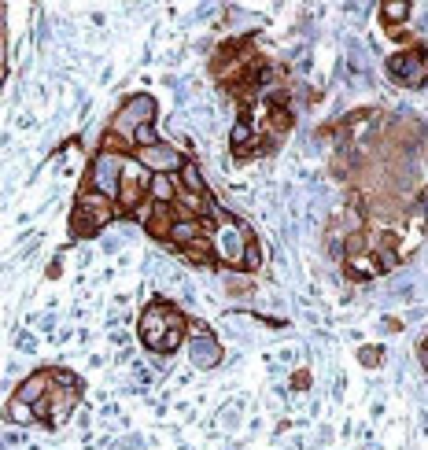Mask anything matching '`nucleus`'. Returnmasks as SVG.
Returning a JSON list of instances; mask_svg holds the SVG:
<instances>
[{"instance_id": "obj_3", "label": "nucleus", "mask_w": 428, "mask_h": 450, "mask_svg": "<svg viewBox=\"0 0 428 450\" xmlns=\"http://www.w3.org/2000/svg\"><path fill=\"white\" fill-rule=\"evenodd\" d=\"M155 118V100L152 96H129V100L122 104V111L114 115V122H111V133H119V137H126L129 140V133L137 130V126H148Z\"/></svg>"}, {"instance_id": "obj_13", "label": "nucleus", "mask_w": 428, "mask_h": 450, "mask_svg": "<svg viewBox=\"0 0 428 450\" xmlns=\"http://www.w3.org/2000/svg\"><path fill=\"white\" fill-rule=\"evenodd\" d=\"M181 255H185L189 262H196V266H214V251H210V236H200V240H192V244H185V248H177Z\"/></svg>"}, {"instance_id": "obj_10", "label": "nucleus", "mask_w": 428, "mask_h": 450, "mask_svg": "<svg viewBox=\"0 0 428 450\" xmlns=\"http://www.w3.org/2000/svg\"><path fill=\"white\" fill-rule=\"evenodd\" d=\"M192 362L200 365V369H210V365H218L222 362V347L214 343V336H196V343H192Z\"/></svg>"}, {"instance_id": "obj_19", "label": "nucleus", "mask_w": 428, "mask_h": 450, "mask_svg": "<svg viewBox=\"0 0 428 450\" xmlns=\"http://www.w3.org/2000/svg\"><path fill=\"white\" fill-rule=\"evenodd\" d=\"M255 133H258L255 126H251L248 118H240V122L233 126V130H229V144H233V148H244V144H248V140H251Z\"/></svg>"}, {"instance_id": "obj_6", "label": "nucleus", "mask_w": 428, "mask_h": 450, "mask_svg": "<svg viewBox=\"0 0 428 450\" xmlns=\"http://www.w3.org/2000/svg\"><path fill=\"white\" fill-rule=\"evenodd\" d=\"M167 303L162 299H155L152 307H148L144 314H141V340H144V347L148 351H155L159 347V340H162V332H167Z\"/></svg>"}, {"instance_id": "obj_22", "label": "nucleus", "mask_w": 428, "mask_h": 450, "mask_svg": "<svg viewBox=\"0 0 428 450\" xmlns=\"http://www.w3.org/2000/svg\"><path fill=\"white\" fill-rule=\"evenodd\" d=\"M376 358H381V355H376V351H373V347H366V351H362V362H369V365H373Z\"/></svg>"}, {"instance_id": "obj_1", "label": "nucleus", "mask_w": 428, "mask_h": 450, "mask_svg": "<svg viewBox=\"0 0 428 450\" xmlns=\"http://www.w3.org/2000/svg\"><path fill=\"white\" fill-rule=\"evenodd\" d=\"M248 229L237 221H218L210 233V251H214V262H229V266H240V255L244 244H248Z\"/></svg>"}, {"instance_id": "obj_11", "label": "nucleus", "mask_w": 428, "mask_h": 450, "mask_svg": "<svg viewBox=\"0 0 428 450\" xmlns=\"http://www.w3.org/2000/svg\"><path fill=\"white\" fill-rule=\"evenodd\" d=\"M48 384H52V377H48V373H30V377L19 384L15 399H23L26 406H34L37 399H44V395H48Z\"/></svg>"}, {"instance_id": "obj_9", "label": "nucleus", "mask_w": 428, "mask_h": 450, "mask_svg": "<svg viewBox=\"0 0 428 450\" xmlns=\"http://www.w3.org/2000/svg\"><path fill=\"white\" fill-rule=\"evenodd\" d=\"M174 181H177L181 192H196V196H207V181H203V174H200V166H196L192 159H185V163L177 166Z\"/></svg>"}, {"instance_id": "obj_4", "label": "nucleus", "mask_w": 428, "mask_h": 450, "mask_svg": "<svg viewBox=\"0 0 428 450\" xmlns=\"http://www.w3.org/2000/svg\"><path fill=\"white\" fill-rule=\"evenodd\" d=\"M388 71L395 82L406 85H424V44H414L410 52H399L388 59Z\"/></svg>"}, {"instance_id": "obj_7", "label": "nucleus", "mask_w": 428, "mask_h": 450, "mask_svg": "<svg viewBox=\"0 0 428 450\" xmlns=\"http://www.w3.org/2000/svg\"><path fill=\"white\" fill-rule=\"evenodd\" d=\"M174 221H177L174 203H152V218L144 221V229H148V236L167 240V233H170V225H174Z\"/></svg>"}, {"instance_id": "obj_16", "label": "nucleus", "mask_w": 428, "mask_h": 450, "mask_svg": "<svg viewBox=\"0 0 428 450\" xmlns=\"http://www.w3.org/2000/svg\"><path fill=\"white\" fill-rule=\"evenodd\" d=\"M129 144H133V152L137 148H155V144H162V137L155 133V126L148 122V126H137V130L129 133Z\"/></svg>"}, {"instance_id": "obj_17", "label": "nucleus", "mask_w": 428, "mask_h": 450, "mask_svg": "<svg viewBox=\"0 0 428 450\" xmlns=\"http://www.w3.org/2000/svg\"><path fill=\"white\" fill-rule=\"evenodd\" d=\"M262 266V248H258V240L251 236L248 244H244V255H240V269H248V273H255Z\"/></svg>"}, {"instance_id": "obj_5", "label": "nucleus", "mask_w": 428, "mask_h": 450, "mask_svg": "<svg viewBox=\"0 0 428 450\" xmlns=\"http://www.w3.org/2000/svg\"><path fill=\"white\" fill-rule=\"evenodd\" d=\"M133 159L148 174H177V166L185 163V155H177L170 144H155V148H137Z\"/></svg>"}, {"instance_id": "obj_18", "label": "nucleus", "mask_w": 428, "mask_h": 450, "mask_svg": "<svg viewBox=\"0 0 428 450\" xmlns=\"http://www.w3.org/2000/svg\"><path fill=\"white\" fill-rule=\"evenodd\" d=\"M8 421L11 425H30L34 421V406H26L23 399H11L8 403Z\"/></svg>"}, {"instance_id": "obj_21", "label": "nucleus", "mask_w": 428, "mask_h": 450, "mask_svg": "<svg viewBox=\"0 0 428 450\" xmlns=\"http://www.w3.org/2000/svg\"><path fill=\"white\" fill-rule=\"evenodd\" d=\"M48 377H52V380L59 384V388H78V377H74V373H67V369H52Z\"/></svg>"}, {"instance_id": "obj_2", "label": "nucleus", "mask_w": 428, "mask_h": 450, "mask_svg": "<svg viewBox=\"0 0 428 450\" xmlns=\"http://www.w3.org/2000/svg\"><path fill=\"white\" fill-rule=\"evenodd\" d=\"M119 178H122V159L100 152V155L93 159V166H89V181H85V188H89V192H100L104 200L114 203V196H119Z\"/></svg>"}, {"instance_id": "obj_15", "label": "nucleus", "mask_w": 428, "mask_h": 450, "mask_svg": "<svg viewBox=\"0 0 428 450\" xmlns=\"http://www.w3.org/2000/svg\"><path fill=\"white\" fill-rule=\"evenodd\" d=\"M347 277H355V281H369V277H376V266H373L369 255H355V259H347Z\"/></svg>"}, {"instance_id": "obj_12", "label": "nucleus", "mask_w": 428, "mask_h": 450, "mask_svg": "<svg viewBox=\"0 0 428 450\" xmlns=\"http://www.w3.org/2000/svg\"><path fill=\"white\" fill-rule=\"evenodd\" d=\"M174 196H177L174 174H152V181H148V200L152 203H174Z\"/></svg>"}, {"instance_id": "obj_8", "label": "nucleus", "mask_w": 428, "mask_h": 450, "mask_svg": "<svg viewBox=\"0 0 428 450\" xmlns=\"http://www.w3.org/2000/svg\"><path fill=\"white\" fill-rule=\"evenodd\" d=\"M107 221H111V214H89V211H81V207H74V214H71V236H96Z\"/></svg>"}, {"instance_id": "obj_14", "label": "nucleus", "mask_w": 428, "mask_h": 450, "mask_svg": "<svg viewBox=\"0 0 428 450\" xmlns=\"http://www.w3.org/2000/svg\"><path fill=\"white\" fill-rule=\"evenodd\" d=\"M381 19L388 23V30H399V23L410 19V4L406 0H388V4H381Z\"/></svg>"}, {"instance_id": "obj_20", "label": "nucleus", "mask_w": 428, "mask_h": 450, "mask_svg": "<svg viewBox=\"0 0 428 450\" xmlns=\"http://www.w3.org/2000/svg\"><path fill=\"white\" fill-rule=\"evenodd\" d=\"M181 343H185V329H167L155 351H159V355H174V351H177Z\"/></svg>"}]
</instances>
